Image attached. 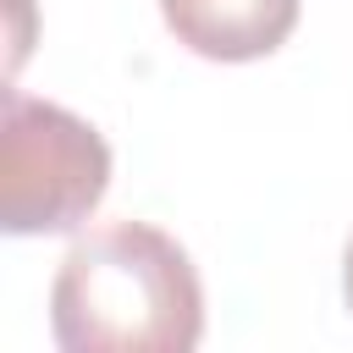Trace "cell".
Segmentation results:
<instances>
[{"label": "cell", "mask_w": 353, "mask_h": 353, "mask_svg": "<svg viewBox=\"0 0 353 353\" xmlns=\"http://www.w3.org/2000/svg\"><path fill=\"white\" fill-rule=\"evenodd\" d=\"M160 17L204 61H259L298 28V0H160Z\"/></svg>", "instance_id": "3957f363"}, {"label": "cell", "mask_w": 353, "mask_h": 353, "mask_svg": "<svg viewBox=\"0 0 353 353\" xmlns=\"http://www.w3.org/2000/svg\"><path fill=\"white\" fill-rule=\"evenodd\" d=\"M110 188V143L72 110L22 88L0 94V226L11 237L72 232Z\"/></svg>", "instance_id": "7a4b0ae2"}, {"label": "cell", "mask_w": 353, "mask_h": 353, "mask_svg": "<svg viewBox=\"0 0 353 353\" xmlns=\"http://www.w3.org/2000/svg\"><path fill=\"white\" fill-rule=\"evenodd\" d=\"M50 331L66 353H188L204 336L199 270L149 221L99 226L50 281Z\"/></svg>", "instance_id": "6da1fadb"}, {"label": "cell", "mask_w": 353, "mask_h": 353, "mask_svg": "<svg viewBox=\"0 0 353 353\" xmlns=\"http://www.w3.org/2000/svg\"><path fill=\"white\" fill-rule=\"evenodd\" d=\"M342 298L353 309V237H347V254H342Z\"/></svg>", "instance_id": "277c9868"}]
</instances>
